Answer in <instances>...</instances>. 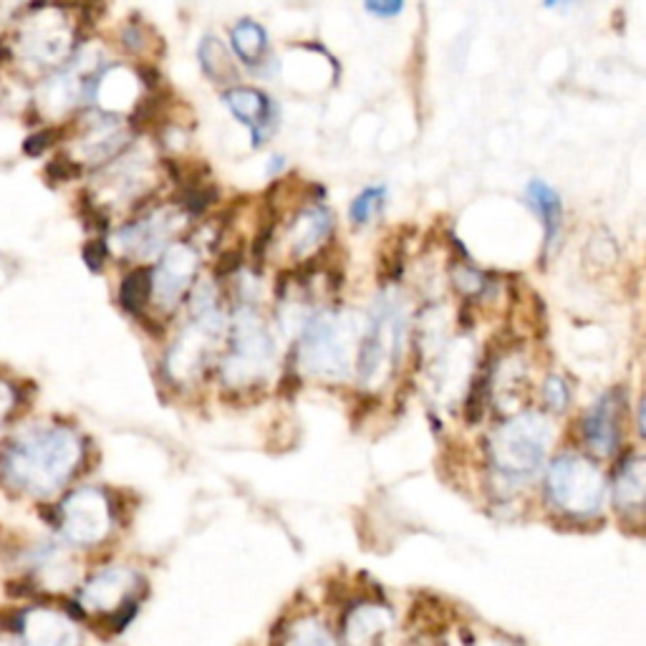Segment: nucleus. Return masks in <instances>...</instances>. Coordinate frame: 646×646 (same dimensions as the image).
<instances>
[{"label": "nucleus", "mask_w": 646, "mask_h": 646, "mask_svg": "<svg viewBox=\"0 0 646 646\" xmlns=\"http://www.w3.org/2000/svg\"><path fill=\"white\" fill-rule=\"evenodd\" d=\"M46 175L48 180L53 182H71L74 177L81 175V165L79 162H74V159L66 157V154H59V157H53L51 162H48Z\"/></svg>", "instance_id": "obj_25"}, {"label": "nucleus", "mask_w": 646, "mask_h": 646, "mask_svg": "<svg viewBox=\"0 0 646 646\" xmlns=\"http://www.w3.org/2000/svg\"><path fill=\"white\" fill-rule=\"evenodd\" d=\"M384 202H387V187L384 185H371L366 187V190H361L349 207L351 225H354V228H364V225H369L371 220L382 212Z\"/></svg>", "instance_id": "obj_21"}, {"label": "nucleus", "mask_w": 646, "mask_h": 646, "mask_svg": "<svg viewBox=\"0 0 646 646\" xmlns=\"http://www.w3.org/2000/svg\"><path fill=\"white\" fill-rule=\"evenodd\" d=\"M59 134H61V129H56V127L41 129V132L31 134V137L26 139V144H23V152H26L28 157H41V154H46L48 149L56 144Z\"/></svg>", "instance_id": "obj_26"}, {"label": "nucleus", "mask_w": 646, "mask_h": 646, "mask_svg": "<svg viewBox=\"0 0 646 646\" xmlns=\"http://www.w3.org/2000/svg\"><path fill=\"white\" fill-rule=\"evenodd\" d=\"M223 104L248 127L253 147H263L278 129V106L263 89L233 84L223 91Z\"/></svg>", "instance_id": "obj_12"}, {"label": "nucleus", "mask_w": 646, "mask_h": 646, "mask_svg": "<svg viewBox=\"0 0 646 646\" xmlns=\"http://www.w3.org/2000/svg\"><path fill=\"white\" fill-rule=\"evenodd\" d=\"M172 230H175L172 215L159 210L147 218L124 225L117 233V245L127 258H152L170 245Z\"/></svg>", "instance_id": "obj_14"}, {"label": "nucleus", "mask_w": 646, "mask_h": 646, "mask_svg": "<svg viewBox=\"0 0 646 646\" xmlns=\"http://www.w3.org/2000/svg\"><path fill=\"white\" fill-rule=\"evenodd\" d=\"M84 462V442L64 424H28L0 450V485L13 495L51 500Z\"/></svg>", "instance_id": "obj_1"}, {"label": "nucleus", "mask_w": 646, "mask_h": 646, "mask_svg": "<svg viewBox=\"0 0 646 646\" xmlns=\"http://www.w3.org/2000/svg\"><path fill=\"white\" fill-rule=\"evenodd\" d=\"M149 301V271L144 268H137V271L127 273L119 283V303H122L124 311L129 313H142V308L147 306Z\"/></svg>", "instance_id": "obj_22"}, {"label": "nucleus", "mask_w": 646, "mask_h": 646, "mask_svg": "<svg viewBox=\"0 0 646 646\" xmlns=\"http://www.w3.org/2000/svg\"><path fill=\"white\" fill-rule=\"evenodd\" d=\"M561 3H566V0H543V6L546 8H556V6H561Z\"/></svg>", "instance_id": "obj_30"}, {"label": "nucleus", "mask_w": 646, "mask_h": 646, "mask_svg": "<svg viewBox=\"0 0 646 646\" xmlns=\"http://www.w3.org/2000/svg\"><path fill=\"white\" fill-rule=\"evenodd\" d=\"M356 344L354 318L341 311H316L303 321L298 361L306 374L339 382L354 374Z\"/></svg>", "instance_id": "obj_4"}, {"label": "nucleus", "mask_w": 646, "mask_h": 646, "mask_svg": "<svg viewBox=\"0 0 646 646\" xmlns=\"http://www.w3.org/2000/svg\"><path fill=\"white\" fill-rule=\"evenodd\" d=\"M283 646H336L334 639H331L329 629L323 624H318V621L308 619V621H301V624L296 626V629L288 634L286 644Z\"/></svg>", "instance_id": "obj_23"}, {"label": "nucleus", "mask_w": 646, "mask_h": 646, "mask_svg": "<svg viewBox=\"0 0 646 646\" xmlns=\"http://www.w3.org/2000/svg\"><path fill=\"white\" fill-rule=\"evenodd\" d=\"M197 61H200L202 74H205L212 84H233V81H238V69H235L233 56H230L228 46H225L220 38H200Z\"/></svg>", "instance_id": "obj_20"}, {"label": "nucleus", "mask_w": 646, "mask_h": 646, "mask_svg": "<svg viewBox=\"0 0 646 646\" xmlns=\"http://www.w3.org/2000/svg\"><path fill=\"white\" fill-rule=\"evenodd\" d=\"M225 329H228V323H225V313L220 311L215 288L210 283H205L195 293V298H192L190 321H187V326L180 331L175 344L167 351V374L172 379H177V382H187V379L197 376L200 371H205L212 351H215V346L225 336Z\"/></svg>", "instance_id": "obj_5"}, {"label": "nucleus", "mask_w": 646, "mask_h": 646, "mask_svg": "<svg viewBox=\"0 0 646 646\" xmlns=\"http://www.w3.org/2000/svg\"><path fill=\"white\" fill-rule=\"evenodd\" d=\"M568 399H571V394H568L566 379L558 374L548 376L543 382V402H546V407L551 412H563L568 407Z\"/></svg>", "instance_id": "obj_24"}, {"label": "nucleus", "mask_w": 646, "mask_h": 646, "mask_svg": "<svg viewBox=\"0 0 646 646\" xmlns=\"http://www.w3.org/2000/svg\"><path fill=\"white\" fill-rule=\"evenodd\" d=\"M197 263H200V255L190 243L167 245L157 268L149 271V298L162 311H172L182 301V296L190 291Z\"/></svg>", "instance_id": "obj_10"}, {"label": "nucleus", "mask_w": 646, "mask_h": 646, "mask_svg": "<svg viewBox=\"0 0 646 646\" xmlns=\"http://www.w3.org/2000/svg\"><path fill=\"white\" fill-rule=\"evenodd\" d=\"M106 255H109V245L104 240H89L84 245V263L89 265V271L99 273L106 263Z\"/></svg>", "instance_id": "obj_28"}, {"label": "nucleus", "mask_w": 646, "mask_h": 646, "mask_svg": "<svg viewBox=\"0 0 646 646\" xmlns=\"http://www.w3.org/2000/svg\"><path fill=\"white\" fill-rule=\"evenodd\" d=\"M543 488H546L548 503L566 518L588 520L604 510V472L594 460H588L578 452H563L548 465Z\"/></svg>", "instance_id": "obj_6"}, {"label": "nucleus", "mask_w": 646, "mask_h": 646, "mask_svg": "<svg viewBox=\"0 0 646 646\" xmlns=\"http://www.w3.org/2000/svg\"><path fill=\"white\" fill-rule=\"evenodd\" d=\"M556 429L541 412H520L500 422L488 437V462L503 490L525 488L541 475Z\"/></svg>", "instance_id": "obj_2"}, {"label": "nucleus", "mask_w": 646, "mask_h": 646, "mask_svg": "<svg viewBox=\"0 0 646 646\" xmlns=\"http://www.w3.org/2000/svg\"><path fill=\"white\" fill-rule=\"evenodd\" d=\"M334 230V215L323 205L306 207L296 218V223L291 225V245L293 255H308L311 250H316L323 240L329 238Z\"/></svg>", "instance_id": "obj_18"}, {"label": "nucleus", "mask_w": 646, "mask_h": 646, "mask_svg": "<svg viewBox=\"0 0 646 646\" xmlns=\"http://www.w3.org/2000/svg\"><path fill=\"white\" fill-rule=\"evenodd\" d=\"M392 629V614L384 606L361 604L346 619L344 641L349 646H369Z\"/></svg>", "instance_id": "obj_17"}, {"label": "nucleus", "mask_w": 646, "mask_h": 646, "mask_svg": "<svg viewBox=\"0 0 646 646\" xmlns=\"http://www.w3.org/2000/svg\"><path fill=\"white\" fill-rule=\"evenodd\" d=\"M624 414L626 402L624 394L619 389H609L601 394L591 407H588L586 417L581 422L583 442L594 455L611 457L619 450L621 440H624Z\"/></svg>", "instance_id": "obj_11"}, {"label": "nucleus", "mask_w": 646, "mask_h": 646, "mask_svg": "<svg viewBox=\"0 0 646 646\" xmlns=\"http://www.w3.org/2000/svg\"><path fill=\"white\" fill-rule=\"evenodd\" d=\"M230 48H233L235 59L240 64L255 69V66H260L268 59V48H271L268 31L258 21H253V18H240L230 28Z\"/></svg>", "instance_id": "obj_19"}, {"label": "nucleus", "mask_w": 646, "mask_h": 646, "mask_svg": "<svg viewBox=\"0 0 646 646\" xmlns=\"http://www.w3.org/2000/svg\"><path fill=\"white\" fill-rule=\"evenodd\" d=\"M137 588L139 576L129 568L114 566L94 573L79 591L81 614H94L112 619L114 629L124 631V626L137 614Z\"/></svg>", "instance_id": "obj_8"}, {"label": "nucleus", "mask_w": 646, "mask_h": 646, "mask_svg": "<svg viewBox=\"0 0 646 646\" xmlns=\"http://www.w3.org/2000/svg\"><path fill=\"white\" fill-rule=\"evenodd\" d=\"M364 8L374 18H397L404 11V0H364Z\"/></svg>", "instance_id": "obj_29"}, {"label": "nucleus", "mask_w": 646, "mask_h": 646, "mask_svg": "<svg viewBox=\"0 0 646 646\" xmlns=\"http://www.w3.org/2000/svg\"><path fill=\"white\" fill-rule=\"evenodd\" d=\"M409 336V308L394 293H384L369 308L356 344V366L364 389H382L397 371Z\"/></svg>", "instance_id": "obj_3"}, {"label": "nucleus", "mask_w": 646, "mask_h": 646, "mask_svg": "<svg viewBox=\"0 0 646 646\" xmlns=\"http://www.w3.org/2000/svg\"><path fill=\"white\" fill-rule=\"evenodd\" d=\"M11 631L21 639V646H81L74 621L53 609L23 611Z\"/></svg>", "instance_id": "obj_13"}, {"label": "nucleus", "mask_w": 646, "mask_h": 646, "mask_svg": "<svg viewBox=\"0 0 646 646\" xmlns=\"http://www.w3.org/2000/svg\"><path fill=\"white\" fill-rule=\"evenodd\" d=\"M16 404H18V389L13 387L8 379H3V376H0V427H3L8 419H11Z\"/></svg>", "instance_id": "obj_27"}, {"label": "nucleus", "mask_w": 646, "mask_h": 646, "mask_svg": "<svg viewBox=\"0 0 646 646\" xmlns=\"http://www.w3.org/2000/svg\"><path fill=\"white\" fill-rule=\"evenodd\" d=\"M644 472H646L644 457L629 455L621 460L619 467H616V477H614L616 508L636 520H641V513H644V493H646Z\"/></svg>", "instance_id": "obj_15"}, {"label": "nucleus", "mask_w": 646, "mask_h": 646, "mask_svg": "<svg viewBox=\"0 0 646 646\" xmlns=\"http://www.w3.org/2000/svg\"><path fill=\"white\" fill-rule=\"evenodd\" d=\"M114 510L106 493L81 488L66 495L59 505V533L66 543L91 548L112 533Z\"/></svg>", "instance_id": "obj_9"}, {"label": "nucleus", "mask_w": 646, "mask_h": 646, "mask_svg": "<svg viewBox=\"0 0 646 646\" xmlns=\"http://www.w3.org/2000/svg\"><path fill=\"white\" fill-rule=\"evenodd\" d=\"M525 197H528L530 207L538 212V218L543 223V248L551 253L553 248L561 240L563 230V202L561 195L553 190L548 182L543 180H530L528 190H525Z\"/></svg>", "instance_id": "obj_16"}, {"label": "nucleus", "mask_w": 646, "mask_h": 646, "mask_svg": "<svg viewBox=\"0 0 646 646\" xmlns=\"http://www.w3.org/2000/svg\"><path fill=\"white\" fill-rule=\"evenodd\" d=\"M276 364V339L255 308L243 306L230 326L223 374L233 387H250L271 374Z\"/></svg>", "instance_id": "obj_7"}]
</instances>
